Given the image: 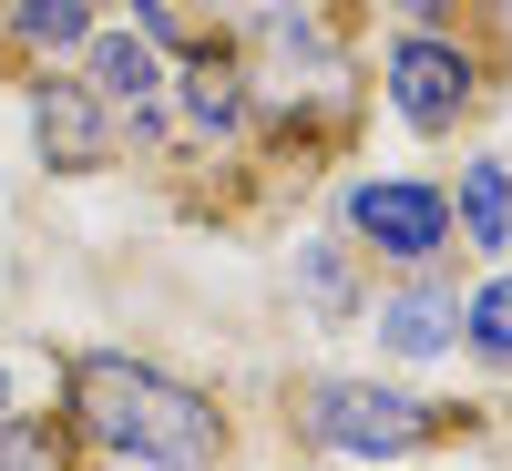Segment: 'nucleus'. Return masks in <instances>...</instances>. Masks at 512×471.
<instances>
[{
  "instance_id": "f257e3e1",
  "label": "nucleus",
  "mask_w": 512,
  "mask_h": 471,
  "mask_svg": "<svg viewBox=\"0 0 512 471\" xmlns=\"http://www.w3.org/2000/svg\"><path fill=\"white\" fill-rule=\"evenodd\" d=\"M52 390H62V441L103 451L123 471H216L236 451L226 400L134 349H72V359H52Z\"/></svg>"
},
{
  "instance_id": "f03ea898",
  "label": "nucleus",
  "mask_w": 512,
  "mask_h": 471,
  "mask_svg": "<svg viewBox=\"0 0 512 471\" xmlns=\"http://www.w3.org/2000/svg\"><path fill=\"white\" fill-rule=\"evenodd\" d=\"M287 431L318 461H420L431 441L472 431V410H441V400H420L379 369H308L287 390Z\"/></svg>"
},
{
  "instance_id": "7ed1b4c3",
  "label": "nucleus",
  "mask_w": 512,
  "mask_h": 471,
  "mask_svg": "<svg viewBox=\"0 0 512 471\" xmlns=\"http://www.w3.org/2000/svg\"><path fill=\"white\" fill-rule=\"evenodd\" d=\"M338 226L369 267L390 277H431L451 256V185L441 175H349L338 185Z\"/></svg>"
},
{
  "instance_id": "20e7f679",
  "label": "nucleus",
  "mask_w": 512,
  "mask_h": 471,
  "mask_svg": "<svg viewBox=\"0 0 512 471\" xmlns=\"http://www.w3.org/2000/svg\"><path fill=\"white\" fill-rule=\"evenodd\" d=\"M379 93H390V113L410 123L420 144H441V134H461V123L482 113V52L461 31H390Z\"/></svg>"
},
{
  "instance_id": "39448f33",
  "label": "nucleus",
  "mask_w": 512,
  "mask_h": 471,
  "mask_svg": "<svg viewBox=\"0 0 512 471\" xmlns=\"http://www.w3.org/2000/svg\"><path fill=\"white\" fill-rule=\"evenodd\" d=\"M164 123H185L195 144H246L256 134V62L236 41H195L164 72Z\"/></svg>"
},
{
  "instance_id": "423d86ee",
  "label": "nucleus",
  "mask_w": 512,
  "mask_h": 471,
  "mask_svg": "<svg viewBox=\"0 0 512 471\" xmlns=\"http://www.w3.org/2000/svg\"><path fill=\"white\" fill-rule=\"evenodd\" d=\"M72 62H82V93H93V103L123 123V134H164V72H175V62H164L144 31L93 21V41H82Z\"/></svg>"
},
{
  "instance_id": "0eeeda50",
  "label": "nucleus",
  "mask_w": 512,
  "mask_h": 471,
  "mask_svg": "<svg viewBox=\"0 0 512 471\" xmlns=\"http://www.w3.org/2000/svg\"><path fill=\"white\" fill-rule=\"evenodd\" d=\"M31 144H41L52 175H103V164L123 154V123L82 93V82H52V72H41V82H31Z\"/></svg>"
},
{
  "instance_id": "6e6552de",
  "label": "nucleus",
  "mask_w": 512,
  "mask_h": 471,
  "mask_svg": "<svg viewBox=\"0 0 512 471\" xmlns=\"http://www.w3.org/2000/svg\"><path fill=\"white\" fill-rule=\"evenodd\" d=\"M369 338H379V359H441V349H461V287L441 267L400 277L390 297H369Z\"/></svg>"
},
{
  "instance_id": "1a4fd4ad",
  "label": "nucleus",
  "mask_w": 512,
  "mask_h": 471,
  "mask_svg": "<svg viewBox=\"0 0 512 471\" xmlns=\"http://www.w3.org/2000/svg\"><path fill=\"white\" fill-rule=\"evenodd\" d=\"M451 246L472 256H512V164L502 154H472L451 185Z\"/></svg>"
},
{
  "instance_id": "9d476101",
  "label": "nucleus",
  "mask_w": 512,
  "mask_h": 471,
  "mask_svg": "<svg viewBox=\"0 0 512 471\" xmlns=\"http://www.w3.org/2000/svg\"><path fill=\"white\" fill-rule=\"evenodd\" d=\"M0 41L52 72V62H72L93 41V0H0Z\"/></svg>"
},
{
  "instance_id": "9b49d317",
  "label": "nucleus",
  "mask_w": 512,
  "mask_h": 471,
  "mask_svg": "<svg viewBox=\"0 0 512 471\" xmlns=\"http://www.w3.org/2000/svg\"><path fill=\"white\" fill-rule=\"evenodd\" d=\"M287 287H297V308H308V318H349V308H359V246H349V236H308V246H297V267H287Z\"/></svg>"
},
{
  "instance_id": "f8f14e48",
  "label": "nucleus",
  "mask_w": 512,
  "mask_h": 471,
  "mask_svg": "<svg viewBox=\"0 0 512 471\" xmlns=\"http://www.w3.org/2000/svg\"><path fill=\"white\" fill-rule=\"evenodd\" d=\"M461 349L482 369H512V267H492L472 297H461Z\"/></svg>"
},
{
  "instance_id": "ddd939ff",
  "label": "nucleus",
  "mask_w": 512,
  "mask_h": 471,
  "mask_svg": "<svg viewBox=\"0 0 512 471\" xmlns=\"http://www.w3.org/2000/svg\"><path fill=\"white\" fill-rule=\"evenodd\" d=\"M123 11H134L123 31H144V41H154L164 62H185L195 41H205V21H195V0H123Z\"/></svg>"
},
{
  "instance_id": "4468645a",
  "label": "nucleus",
  "mask_w": 512,
  "mask_h": 471,
  "mask_svg": "<svg viewBox=\"0 0 512 471\" xmlns=\"http://www.w3.org/2000/svg\"><path fill=\"white\" fill-rule=\"evenodd\" d=\"M0 471H72V441L52 420H11V431H0Z\"/></svg>"
},
{
  "instance_id": "2eb2a0df",
  "label": "nucleus",
  "mask_w": 512,
  "mask_h": 471,
  "mask_svg": "<svg viewBox=\"0 0 512 471\" xmlns=\"http://www.w3.org/2000/svg\"><path fill=\"white\" fill-rule=\"evenodd\" d=\"M390 11H400L410 31H451V11H461V0H390Z\"/></svg>"
},
{
  "instance_id": "dca6fc26",
  "label": "nucleus",
  "mask_w": 512,
  "mask_h": 471,
  "mask_svg": "<svg viewBox=\"0 0 512 471\" xmlns=\"http://www.w3.org/2000/svg\"><path fill=\"white\" fill-rule=\"evenodd\" d=\"M11 420H31V410H21V369L0 359V431H11Z\"/></svg>"
},
{
  "instance_id": "f3484780",
  "label": "nucleus",
  "mask_w": 512,
  "mask_h": 471,
  "mask_svg": "<svg viewBox=\"0 0 512 471\" xmlns=\"http://www.w3.org/2000/svg\"><path fill=\"white\" fill-rule=\"evenodd\" d=\"M318 471H349V461H318Z\"/></svg>"
}]
</instances>
